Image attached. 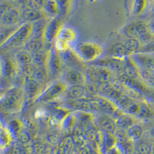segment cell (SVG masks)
<instances>
[{"label":"cell","mask_w":154,"mask_h":154,"mask_svg":"<svg viewBox=\"0 0 154 154\" xmlns=\"http://www.w3.org/2000/svg\"><path fill=\"white\" fill-rule=\"evenodd\" d=\"M24 94V91L19 88H9L0 100V111L7 114L19 112L23 108Z\"/></svg>","instance_id":"obj_1"},{"label":"cell","mask_w":154,"mask_h":154,"mask_svg":"<svg viewBox=\"0 0 154 154\" xmlns=\"http://www.w3.org/2000/svg\"><path fill=\"white\" fill-rule=\"evenodd\" d=\"M32 26V23H23L19 26L8 38V40L0 47V50H11L25 46V44L30 38Z\"/></svg>","instance_id":"obj_2"},{"label":"cell","mask_w":154,"mask_h":154,"mask_svg":"<svg viewBox=\"0 0 154 154\" xmlns=\"http://www.w3.org/2000/svg\"><path fill=\"white\" fill-rule=\"evenodd\" d=\"M75 52L82 60L94 62L101 56L103 49L98 44L84 42L77 45Z\"/></svg>","instance_id":"obj_3"},{"label":"cell","mask_w":154,"mask_h":154,"mask_svg":"<svg viewBox=\"0 0 154 154\" xmlns=\"http://www.w3.org/2000/svg\"><path fill=\"white\" fill-rule=\"evenodd\" d=\"M96 112H101L106 115L113 116L118 107L108 99L103 96H94L92 98Z\"/></svg>","instance_id":"obj_4"},{"label":"cell","mask_w":154,"mask_h":154,"mask_svg":"<svg viewBox=\"0 0 154 154\" xmlns=\"http://www.w3.org/2000/svg\"><path fill=\"white\" fill-rule=\"evenodd\" d=\"M130 58L139 69L154 71V56L151 53H137Z\"/></svg>","instance_id":"obj_5"},{"label":"cell","mask_w":154,"mask_h":154,"mask_svg":"<svg viewBox=\"0 0 154 154\" xmlns=\"http://www.w3.org/2000/svg\"><path fill=\"white\" fill-rule=\"evenodd\" d=\"M63 27V20L60 16L53 17V19L48 22L46 25L44 38L48 42H53L57 38L60 32Z\"/></svg>","instance_id":"obj_6"},{"label":"cell","mask_w":154,"mask_h":154,"mask_svg":"<svg viewBox=\"0 0 154 154\" xmlns=\"http://www.w3.org/2000/svg\"><path fill=\"white\" fill-rule=\"evenodd\" d=\"M65 85L62 82H56L49 86L46 91L37 98L38 102H49L55 100L66 92Z\"/></svg>","instance_id":"obj_7"},{"label":"cell","mask_w":154,"mask_h":154,"mask_svg":"<svg viewBox=\"0 0 154 154\" xmlns=\"http://www.w3.org/2000/svg\"><path fill=\"white\" fill-rule=\"evenodd\" d=\"M63 63L60 51L56 47H53L50 49L47 62V67L49 73L53 76H56L61 71Z\"/></svg>","instance_id":"obj_8"},{"label":"cell","mask_w":154,"mask_h":154,"mask_svg":"<svg viewBox=\"0 0 154 154\" xmlns=\"http://www.w3.org/2000/svg\"><path fill=\"white\" fill-rule=\"evenodd\" d=\"M124 60H120V59H116V58L109 57L105 58V59H98L97 60L93 62L94 66H97L103 67V68L107 69L112 71H116V72H123V66H124Z\"/></svg>","instance_id":"obj_9"},{"label":"cell","mask_w":154,"mask_h":154,"mask_svg":"<svg viewBox=\"0 0 154 154\" xmlns=\"http://www.w3.org/2000/svg\"><path fill=\"white\" fill-rule=\"evenodd\" d=\"M124 34L128 38H137L139 39L140 37L149 32L148 26L142 22H137L128 25L124 29Z\"/></svg>","instance_id":"obj_10"},{"label":"cell","mask_w":154,"mask_h":154,"mask_svg":"<svg viewBox=\"0 0 154 154\" xmlns=\"http://www.w3.org/2000/svg\"><path fill=\"white\" fill-rule=\"evenodd\" d=\"M21 21V9L19 7L12 5V7L8 10V12L3 16L0 23L2 24V26H18V24Z\"/></svg>","instance_id":"obj_11"},{"label":"cell","mask_w":154,"mask_h":154,"mask_svg":"<svg viewBox=\"0 0 154 154\" xmlns=\"http://www.w3.org/2000/svg\"><path fill=\"white\" fill-rule=\"evenodd\" d=\"M22 21L24 23H32L39 19L46 18V14L42 9H32L29 7H24L21 9Z\"/></svg>","instance_id":"obj_12"},{"label":"cell","mask_w":154,"mask_h":154,"mask_svg":"<svg viewBox=\"0 0 154 154\" xmlns=\"http://www.w3.org/2000/svg\"><path fill=\"white\" fill-rule=\"evenodd\" d=\"M69 106L72 109H73L76 111H79V112H96L92 98H82L80 99V100L69 101Z\"/></svg>","instance_id":"obj_13"},{"label":"cell","mask_w":154,"mask_h":154,"mask_svg":"<svg viewBox=\"0 0 154 154\" xmlns=\"http://www.w3.org/2000/svg\"><path fill=\"white\" fill-rule=\"evenodd\" d=\"M60 54L63 63L69 66L75 68V67L80 66L81 63H82V62H81L82 60L76 54V53L69 48L64 49L63 51H60Z\"/></svg>","instance_id":"obj_14"},{"label":"cell","mask_w":154,"mask_h":154,"mask_svg":"<svg viewBox=\"0 0 154 154\" xmlns=\"http://www.w3.org/2000/svg\"><path fill=\"white\" fill-rule=\"evenodd\" d=\"M49 20H47L46 18H43L39 19L38 21L34 22L32 23L31 35L30 38H38V39H42L45 35V30H46V25Z\"/></svg>","instance_id":"obj_15"},{"label":"cell","mask_w":154,"mask_h":154,"mask_svg":"<svg viewBox=\"0 0 154 154\" xmlns=\"http://www.w3.org/2000/svg\"><path fill=\"white\" fill-rule=\"evenodd\" d=\"M123 72V75L132 79H138L140 77V69L133 63L131 58L127 57L125 59Z\"/></svg>","instance_id":"obj_16"},{"label":"cell","mask_w":154,"mask_h":154,"mask_svg":"<svg viewBox=\"0 0 154 154\" xmlns=\"http://www.w3.org/2000/svg\"><path fill=\"white\" fill-rule=\"evenodd\" d=\"M1 69H2V78H10L16 72V65L14 61L9 57L3 56L0 59Z\"/></svg>","instance_id":"obj_17"},{"label":"cell","mask_w":154,"mask_h":154,"mask_svg":"<svg viewBox=\"0 0 154 154\" xmlns=\"http://www.w3.org/2000/svg\"><path fill=\"white\" fill-rule=\"evenodd\" d=\"M40 84L31 77H26L24 83V93L29 98H33L39 93Z\"/></svg>","instance_id":"obj_18"},{"label":"cell","mask_w":154,"mask_h":154,"mask_svg":"<svg viewBox=\"0 0 154 154\" xmlns=\"http://www.w3.org/2000/svg\"><path fill=\"white\" fill-rule=\"evenodd\" d=\"M86 93V87L83 85H75L66 90V96L69 101H73L85 98Z\"/></svg>","instance_id":"obj_19"},{"label":"cell","mask_w":154,"mask_h":154,"mask_svg":"<svg viewBox=\"0 0 154 154\" xmlns=\"http://www.w3.org/2000/svg\"><path fill=\"white\" fill-rule=\"evenodd\" d=\"M65 79L71 86L75 85H83L86 76L80 71L77 69L69 70L65 74Z\"/></svg>","instance_id":"obj_20"},{"label":"cell","mask_w":154,"mask_h":154,"mask_svg":"<svg viewBox=\"0 0 154 154\" xmlns=\"http://www.w3.org/2000/svg\"><path fill=\"white\" fill-rule=\"evenodd\" d=\"M75 149V144L72 136H67L60 141L58 154H72Z\"/></svg>","instance_id":"obj_21"},{"label":"cell","mask_w":154,"mask_h":154,"mask_svg":"<svg viewBox=\"0 0 154 154\" xmlns=\"http://www.w3.org/2000/svg\"><path fill=\"white\" fill-rule=\"evenodd\" d=\"M99 124L100 127L106 132V133H109L113 134L114 132L116 130V123L113 118H112L110 116L104 115L100 116L98 119Z\"/></svg>","instance_id":"obj_22"},{"label":"cell","mask_w":154,"mask_h":154,"mask_svg":"<svg viewBox=\"0 0 154 154\" xmlns=\"http://www.w3.org/2000/svg\"><path fill=\"white\" fill-rule=\"evenodd\" d=\"M108 55L109 57L116 58V59H120V60H123V59L129 57V55L126 52V47H125L123 42L116 43L113 46H111L108 50Z\"/></svg>","instance_id":"obj_23"},{"label":"cell","mask_w":154,"mask_h":154,"mask_svg":"<svg viewBox=\"0 0 154 154\" xmlns=\"http://www.w3.org/2000/svg\"><path fill=\"white\" fill-rule=\"evenodd\" d=\"M76 39V32L69 27H63L57 37V40L64 42L66 45L73 42Z\"/></svg>","instance_id":"obj_24"},{"label":"cell","mask_w":154,"mask_h":154,"mask_svg":"<svg viewBox=\"0 0 154 154\" xmlns=\"http://www.w3.org/2000/svg\"><path fill=\"white\" fill-rule=\"evenodd\" d=\"M49 53H47L46 51L42 50L38 51L35 53L32 54V64L35 66H42L47 64L48 59H49Z\"/></svg>","instance_id":"obj_25"},{"label":"cell","mask_w":154,"mask_h":154,"mask_svg":"<svg viewBox=\"0 0 154 154\" xmlns=\"http://www.w3.org/2000/svg\"><path fill=\"white\" fill-rule=\"evenodd\" d=\"M43 42L42 39L38 38H29L27 42L25 44V49L30 53H35L38 51L43 49Z\"/></svg>","instance_id":"obj_26"},{"label":"cell","mask_w":154,"mask_h":154,"mask_svg":"<svg viewBox=\"0 0 154 154\" xmlns=\"http://www.w3.org/2000/svg\"><path fill=\"white\" fill-rule=\"evenodd\" d=\"M143 133V127L140 125L133 124L126 130V136L131 141H138Z\"/></svg>","instance_id":"obj_27"},{"label":"cell","mask_w":154,"mask_h":154,"mask_svg":"<svg viewBox=\"0 0 154 154\" xmlns=\"http://www.w3.org/2000/svg\"><path fill=\"white\" fill-rule=\"evenodd\" d=\"M49 74V70L46 67V66H35L34 71L32 72L31 78L35 79L39 83H42L46 80Z\"/></svg>","instance_id":"obj_28"},{"label":"cell","mask_w":154,"mask_h":154,"mask_svg":"<svg viewBox=\"0 0 154 154\" xmlns=\"http://www.w3.org/2000/svg\"><path fill=\"white\" fill-rule=\"evenodd\" d=\"M123 43H124V46L126 47V52H127L129 56H131L135 53H139L140 47H141L140 42L137 38H127L126 40L123 42Z\"/></svg>","instance_id":"obj_29"},{"label":"cell","mask_w":154,"mask_h":154,"mask_svg":"<svg viewBox=\"0 0 154 154\" xmlns=\"http://www.w3.org/2000/svg\"><path fill=\"white\" fill-rule=\"evenodd\" d=\"M43 10L46 14L53 17H57L60 16V7L56 0H48L44 5Z\"/></svg>","instance_id":"obj_30"},{"label":"cell","mask_w":154,"mask_h":154,"mask_svg":"<svg viewBox=\"0 0 154 154\" xmlns=\"http://www.w3.org/2000/svg\"><path fill=\"white\" fill-rule=\"evenodd\" d=\"M16 60L19 64H20L21 66L29 64H32V53H29L26 49L24 50L19 51L15 56Z\"/></svg>","instance_id":"obj_31"},{"label":"cell","mask_w":154,"mask_h":154,"mask_svg":"<svg viewBox=\"0 0 154 154\" xmlns=\"http://www.w3.org/2000/svg\"><path fill=\"white\" fill-rule=\"evenodd\" d=\"M18 27H19L18 26H0V47L8 40V38L17 29Z\"/></svg>","instance_id":"obj_32"},{"label":"cell","mask_w":154,"mask_h":154,"mask_svg":"<svg viewBox=\"0 0 154 154\" xmlns=\"http://www.w3.org/2000/svg\"><path fill=\"white\" fill-rule=\"evenodd\" d=\"M12 140V133L8 128H0V149L7 146Z\"/></svg>","instance_id":"obj_33"},{"label":"cell","mask_w":154,"mask_h":154,"mask_svg":"<svg viewBox=\"0 0 154 154\" xmlns=\"http://www.w3.org/2000/svg\"><path fill=\"white\" fill-rule=\"evenodd\" d=\"M140 75L146 85L154 88V71L140 69Z\"/></svg>","instance_id":"obj_34"},{"label":"cell","mask_w":154,"mask_h":154,"mask_svg":"<svg viewBox=\"0 0 154 154\" xmlns=\"http://www.w3.org/2000/svg\"><path fill=\"white\" fill-rule=\"evenodd\" d=\"M151 115H152V111L149 106L143 102H140L138 112L136 116L141 119H146V118L150 117Z\"/></svg>","instance_id":"obj_35"},{"label":"cell","mask_w":154,"mask_h":154,"mask_svg":"<svg viewBox=\"0 0 154 154\" xmlns=\"http://www.w3.org/2000/svg\"><path fill=\"white\" fill-rule=\"evenodd\" d=\"M137 154H152L153 153V149L152 145L148 142H140L137 146Z\"/></svg>","instance_id":"obj_36"},{"label":"cell","mask_w":154,"mask_h":154,"mask_svg":"<svg viewBox=\"0 0 154 154\" xmlns=\"http://www.w3.org/2000/svg\"><path fill=\"white\" fill-rule=\"evenodd\" d=\"M147 5L146 0H135L133 4V12L134 15L141 14L144 10Z\"/></svg>","instance_id":"obj_37"},{"label":"cell","mask_w":154,"mask_h":154,"mask_svg":"<svg viewBox=\"0 0 154 154\" xmlns=\"http://www.w3.org/2000/svg\"><path fill=\"white\" fill-rule=\"evenodd\" d=\"M60 10V16H66L69 11L72 0H56Z\"/></svg>","instance_id":"obj_38"},{"label":"cell","mask_w":154,"mask_h":154,"mask_svg":"<svg viewBox=\"0 0 154 154\" xmlns=\"http://www.w3.org/2000/svg\"><path fill=\"white\" fill-rule=\"evenodd\" d=\"M86 93H89V95L90 96H95L96 95H97L98 93H100V89H99V86L96 83H93V82H89V84L86 85Z\"/></svg>","instance_id":"obj_39"},{"label":"cell","mask_w":154,"mask_h":154,"mask_svg":"<svg viewBox=\"0 0 154 154\" xmlns=\"http://www.w3.org/2000/svg\"><path fill=\"white\" fill-rule=\"evenodd\" d=\"M12 4L9 2H1L0 3V22L5 16V13L8 12L9 9L12 7Z\"/></svg>","instance_id":"obj_40"},{"label":"cell","mask_w":154,"mask_h":154,"mask_svg":"<svg viewBox=\"0 0 154 154\" xmlns=\"http://www.w3.org/2000/svg\"><path fill=\"white\" fill-rule=\"evenodd\" d=\"M18 138H19V141L23 143H26L29 142L30 140V136L29 134V133L26 130H20V131L18 133Z\"/></svg>","instance_id":"obj_41"},{"label":"cell","mask_w":154,"mask_h":154,"mask_svg":"<svg viewBox=\"0 0 154 154\" xmlns=\"http://www.w3.org/2000/svg\"><path fill=\"white\" fill-rule=\"evenodd\" d=\"M139 53H154V42L145 45V46H141Z\"/></svg>","instance_id":"obj_42"},{"label":"cell","mask_w":154,"mask_h":154,"mask_svg":"<svg viewBox=\"0 0 154 154\" xmlns=\"http://www.w3.org/2000/svg\"><path fill=\"white\" fill-rule=\"evenodd\" d=\"M65 123H64V127L66 129H70L74 126V124L75 123V119L76 118L73 116L70 115L68 116L67 117L65 118Z\"/></svg>","instance_id":"obj_43"},{"label":"cell","mask_w":154,"mask_h":154,"mask_svg":"<svg viewBox=\"0 0 154 154\" xmlns=\"http://www.w3.org/2000/svg\"><path fill=\"white\" fill-rule=\"evenodd\" d=\"M78 148H79V149H78V154H93V149L87 144L82 146L78 147Z\"/></svg>","instance_id":"obj_44"},{"label":"cell","mask_w":154,"mask_h":154,"mask_svg":"<svg viewBox=\"0 0 154 154\" xmlns=\"http://www.w3.org/2000/svg\"><path fill=\"white\" fill-rule=\"evenodd\" d=\"M30 2H31V0H17V1H16L18 5H19V7L21 8L26 7Z\"/></svg>","instance_id":"obj_45"},{"label":"cell","mask_w":154,"mask_h":154,"mask_svg":"<svg viewBox=\"0 0 154 154\" xmlns=\"http://www.w3.org/2000/svg\"><path fill=\"white\" fill-rule=\"evenodd\" d=\"M108 154H123L122 152L120 151V149H118V148H116L113 147L112 149H111L110 150L108 151Z\"/></svg>","instance_id":"obj_46"},{"label":"cell","mask_w":154,"mask_h":154,"mask_svg":"<svg viewBox=\"0 0 154 154\" xmlns=\"http://www.w3.org/2000/svg\"><path fill=\"white\" fill-rule=\"evenodd\" d=\"M9 88H0V100L4 96V95L8 91Z\"/></svg>","instance_id":"obj_47"},{"label":"cell","mask_w":154,"mask_h":154,"mask_svg":"<svg viewBox=\"0 0 154 154\" xmlns=\"http://www.w3.org/2000/svg\"><path fill=\"white\" fill-rule=\"evenodd\" d=\"M148 28H149V31L150 32V33L154 36V21L151 22L150 24L148 26Z\"/></svg>","instance_id":"obj_48"},{"label":"cell","mask_w":154,"mask_h":154,"mask_svg":"<svg viewBox=\"0 0 154 154\" xmlns=\"http://www.w3.org/2000/svg\"><path fill=\"white\" fill-rule=\"evenodd\" d=\"M2 79V69H1V63H0V81Z\"/></svg>","instance_id":"obj_49"},{"label":"cell","mask_w":154,"mask_h":154,"mask_svg":"<svg viewBox=\"0 0 154 154\" xmlns=\"http://www.w3.org/2000/svg\"><path fill=\"white\" fill-rule=\"evenodd\" d=\"M151 136H152V138L154 139V129L152 130V131H151Z\"/></svg>","instance_id":"obj_50"},{"label":"cell","mask_w":154,"mask_h":154,"mask_svg":"<svg viewBox=\"0 0 154 154\" xmlns=\"http://www.w3.org/2000/svg\"><path fill=\"white\" fill-rule=\"evenodd\" d=\"M6 2H16L17 0H5Z\"/></svg>","instance_id":"obj_51"},{"label":"cell","mask_w":154,"mask_h":154,"mask_svg":"<svg viewBox=\"0 0 154 154\" xmlns=\"http://www.w3.org/2000/svg\"><path fill=\"white\" fill-rule=\"evenodd\" d=\"M1 127H2V123H1V122H0V128Z\"/></svg>","instance_id":"obj_52"},{"label":"cell","mask_w":154,"mask_h":154,"mask_svg":"<svg viewBox=\"0 0 154 154\" xmlns=\"http://www.w3.org/2000/svg\"><path fill=\"white\" fill-rule=\"evenodd\" d=\"M152 149H153V153H154V144L152 145Z\"/></svg>","instance_id":"obj_53"}]
</instances>
